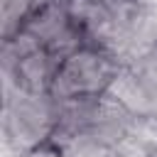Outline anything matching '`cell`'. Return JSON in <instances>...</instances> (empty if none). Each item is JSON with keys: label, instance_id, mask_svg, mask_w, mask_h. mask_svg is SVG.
Segmentation results:
<instances>
[{"label": "cell", "instance_id": "cell-1", "mask_svg": "<svg viewBox=\"0 0 157 157\" xmlns=\"http://www.w3.org/2000/svg\"><path fill=\"white\" fill-rule=\"evenodd\" d=\"M123 66V59L113 52L96 44H81L78 49L61 56L49 96L56 103L101 98L108 93Z\"/></svg>", "mask_w": 157, "mask_h": 157}, {"label": "cell", "instance_id": "cell-2", "mask_svg": "<svg viewBox=\"0 0 157 157\" xmlns=\"http://www.w3.org/2000/svg\"><path fill=\"white\" fill-rule=\"evenodd\" d=\"M59 128V105L49 93H25L5 86L2 135L5 147L25 152L47 140H54Z\"/></svg>", "mask_w": 157, "mask_h": 157}, {"label": "cell", "instance_id": "cell-3", "mask_svg": "<svg viewBox=\"0 0 157 157\" xmlns=\"http://www.w3.org/2000/svg\"><path fill=\"white\" fill-rule=\"evenodd\" d=\"M5 152H7V157H64V150L54 140H47V142L37 145V147H29L25 152H15V150L5 147Z\"/></svg>", "mask_w": 157, "mask_h": 157}]
</instances>
